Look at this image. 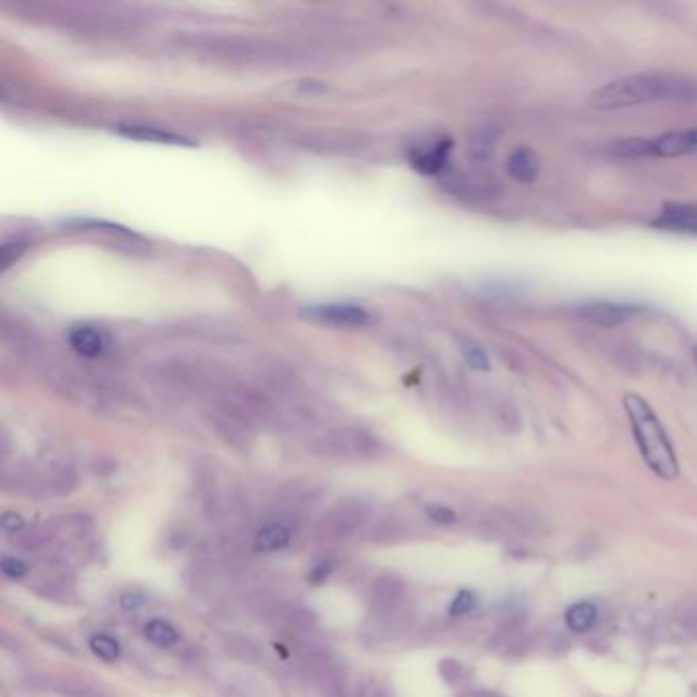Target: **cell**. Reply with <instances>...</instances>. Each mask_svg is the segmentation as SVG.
Listing matches in <instances>:
<instances>
[{"label":"cell","mask_w":697,"mask_h":697,"mask_svg":"<svg viewBox=\"0 0 697 697\" xmlns=\"http://www.w3.org/2000/svg\"><path fill=\"white\" fill-rule=\"evenodd\" d=\"M368 514L370 509L364 501L342 499L328 511V516L319 520V524L315 526V536L323 542L344 540L364 526Z\"/></svg>","instance_id":"obj_5"},{"label":"cell","mask_w":697,"mask_h":697,"mask_svg":"<svg viewBox=\"0 0 697 697\" xmlns=\"http://www.w3.org/2000/svg\"><path fill=\"white\" fill-rule=\"evenodd\" d=\"M452 146L454 144H452L450 137L434 139V142L413 148L409 152V162L417 172H422V174H428V176L440 174L448 164Z\"/></svg>","instance_id":"obj_9"},{"label":"cell","mask_w":697,"mask_h":697,"mask_svg":"<svg viewBox=\"0 0 697 697\" xmlns=\"http://www.w3.org/2000/svg\"><path fill=\"white\" fill-rule=\"evenodd\" d=\"M334 569H336V563L332 559H323V561L313 565V569L309 571L307 579H309L311 585H321V583H325L332 577Z\"/></svg>","instance_id":"obj_27"},{"label":"cell","mask_w":697,"mask_h":697,"mask_svg":"<svg viewBox=\"0 0 697 697\" xmlns=\"http://www.w3.org/2000/svg\"><path fill=\"white\" fill-rule=\"evenodd\" d=\"M0 569H3L5 577H9L13 581H21L29 573L27 563H23L19 559H13V556H7V559H3V565H0Z\"/></svg>","instance_id":"obj_31"},{"label":"cell","mask_w":697,"mask_h":697,"mask_svg":"<svg viewBox=\"0 0 697 697\" xmlns=\"http://www.w3.org/2000/svg\"><path fill=\"white\" fill-rule=\"evenodd\" d=\"M90 469L97 477H111L117 473V460L107 458V456H99V458L92 460Z\"/></svg>","instance_id":"obj_33"},{"label":"cell","mask_w":697,"mask_h":697,"mask_svg":"<svg viewBox=\"0 0 697 697\" xmlns=\"http://www.w3.org/2000/svg\"><path fill=\"white\" fill-rule=\"evenodd\" d=\"M56 524H37L31 528H25L23 532H19L13 540V544L23 550V552H33L39 548L48 546L54 538H56Z\"/></svg>","instance_id":"obj_17"},{"label":"cell","mask_w":697,"mask_h":697,"mask_svg":"<svg viewBox=\"0 0 697 697\" xmlns=\"http://www.w3.org/2000/svg\"><path fill=\"white\" fill-rule=\"evenodd\" d=\"M373 697H393L389 691H385V689H377L375 693H373Z\"/></svg>","instance_id":"obj_36"},{"label":"cell","mask_w":697,"mask_h":697,"mask_svg":"<svg viewBox=\"0 0 697 697\" xmlns=\"http://www.w3.org/2000/svg\"><path fill=\"white\" fill-rule=\"evenodd\" d=\"M70 346L78 356L84 358H99L105 352L107 340L101 330L92 325H76L70 332Z\"/></svg>","instance_id":"obj_14"},{"label":"cell","mask_w":697,"mask_h":697,"mask_svg":"<svg viewBox=\"0 0 697 697\" xmlns=\"http://www.w3.org/2000/svg\"><path fill=\"white\" fill-rule=\"evenodd\" d=\"M693 105L697 103V78L683 72L650 70L622 76L591 92L589 105L601 111L640 105Z\"/></svg>","instance_id":"obj_1"},{"label":"cell","mask_w":697,"mask_h":697,"mask_svg":"<svg viewBox=\"0 0 697 697\" xmlns=\"http://www.w3.org/2000/svg\"><path fill=\"white\" fill-rule=\"evenodd\" d=\"M144 601H146V597H142V595H135V593H123V597H121V606H123L125 610H135V608L142 606Z\"/></svg>","instance_id":"obj_35"},{"label":"cell","mask_w":697,"mask_h":697,"mask_svg":"<svg viewBox=\"0 0 697 697\" xmlns=\"http://www.w3.org/2000/svg\"><path fill=\"white\" fill-rule=\"evenodd\" d=\"M381 450V440L360 428H338L309 444V452L321 458H375Z\"/></svg>","instance_id":"obj_4"},{"label":"cell","mask_w":697,"mask_h":697,"mask_svg":"<svg viewBox=\"0 0 697 697\" xmlns=\"http://www.w3.org/2000/svg\"><path fill=\"white\" fill-rule=\"evenodd\" d=\"M0 526H3V530L7 534L17 536L19 532L25 530V520H23L21 514H15V511H7V514L0 518Z\"/></svg>","instance_id":"obj_34"},{"label":"cell","mask_w":697,"mask_h":697,"mask_svg":"<svg viewBox=\"0 0 697 697\" xmlns=\"http://www.w3.org/2000/svg\"><path fill=\"white\" fill-rule=\"evenodd\" d=\"M612 154L618 158H681L697 154V127L689 129H677L663 133L653 139L642 137H630L620 139L618 144L612 146Z\"/></svg>","instance_id":"obj_3"},{"label":"cell","mask_w":697,"mask_h":697,"mask_svg":"<svg viewBox=\"0 0 697 697\" xmlns=\"http://www.w3.org/2000/svg\"><path fill=\"white\" fill-rule=\"evenodd\" d=\"M144 634H146V638H148L152 644L162 646V648H170V646H174V644L178 642V632H176V628H174L170 622L160 620V618L150 620V622L146 624V628H144Z\"/></svg>","instance_id":"obj_21"},{"label":"cell","mask_w":697,"mask_h":697,"mask_svg":"<svg viewBox=\"0 0 697 697\" xmlns=\"http://www.w3.org/2000/svg\"><path fill=\"white\" fill-rule=\"evenodd\" d=\"M274 622L281 624L289 630H309L315 624V616L311 610L303 606H285L281 610H276Z\"/></svg>","instance_id":"obj_19"},{"label":"cell","mask_w":697,"mask_h":697,"mask_svg":"<svg viewBox=\"0 0 697 697\" xmlns=\"http://www.w3.org/2000/svg\"><path fill=\"white\" fill-rule=\"evenodd\" d=\"M307 315L315 321L338 325V328H362L370 321L368 313L362 307L354 305H321L307 309Z\"/></svg>","instance_id":"obj_10"},{"label":"cell","mask_w":697,"mask_h":697,"mask_svg":"<svg viewBox=\"0 0 697 697\" xmlns=\"http://www.w3.org/2000/svg\"><path fill=\"white\" fill-rule=\"evenodd\" d=\"M458 348H460V354H462L464 362H467L471 368L479 370V373H487V370L491 368V362H489L487 352H485L483 346H479L475 340L464 338V340H460Z\"/></svg>","instance_id":"obj_22"},{"label":"cell","mask_w":697,"mask_h":697,"mask_svg":"<svg viewBox=\"0 0 697 697\" xmlns=\"http://www.w3.org/2000/svg\"><path fill=\"white\" fill-rule=\"evenodd\" d=\"M475 608V595L469 593V591H460L454 601L450 603V614L452 616H464V614H469L473 612Z\"/></svg>","instance_id":"obj_30"},{"label":"cell","mask_w":697,"mask_h":697,"mask_svg":"<svg viewBox=\"0 0 697 697\" xmlns=\"http://www.w3.org/2000/svg\"><path fill=\"white\" fill-rule=\"evenodd\" d=\"M52 689L54 691H58L60 695H64V697H92V695H95V693H92V689L90 687H86V685H80V683H74V681H56L54 685H52Z\"/></svg>","instance_id":"obj_28"},{"label":"cell","mask_w":697,"mask_h":697,"mask_svg":"<svg viewBox=\"0 0 697 697\" xmlns=\"http://www.w3.org/2000/svg\"><path fill=\"white\" fill-rule=\"evenodd\" d=\"M565 622L573 632H589L597 622V608L589 601H579L567 610Z\"/></svg>","instance_id":"obj_18"},{"label":"cell","mask_w":697,"mask_h":697,"mask_svg":"<svg viewBox=\"0 0 697 697\" xmlns=\"http://www.w3.org/2000/svg\"><path fill=\"white\" fill-rule=\"evenodd\" d=\"M48 469V479L52 485L54 497H68L78 489V473L66 462H50L45 464Z\"/></svg>","instance_id":"obj_16"},{"label":"cell","mask_w":697,"mask_h":697,"mask_svg":"<svg viewBox=\"0 0 697 697\" xmlns=\"http://www.w3.org/2000/svg\"><path fill=\"white\" fill-rule=\"evenodd\" d=\"M291 90L295 99H317L328 92V88L321 86L319 82H297Z\"/></svg>","instance_id":"obj_29"},{"label":"cell","mask_w":697,"mask_h":697,"mask_svg":"<svg viewBox=\"0 0 697 697\" xmlns=\"http://www.w3.org/2000/svg\"><path fill=\"white\" fill-rule=\"evenodd\" d=\"M426 516H428L432 522L440 524V526H450V524H456V522H458V514H456V511H454L452 507L440 505V503L428 505V507H426Z\"/></svg>","instance_id":"obj_24"},{"label":"cell","mask_w":697,"mask_h":697,"mask_svg":"<svg viewBox=\"0 0 697 697\" xmlns=\"http://www.w3.org/2000/svg\"><path fill=\"white\" fill-rule=\"evenodd\" d=\"M438 671H440L442 679H444L446 683H450V685H454V683H458V681L462 679V665H460L458 661H454V659H444V661H440Z\"/></svg>","instance_id":"obj_32"},{"label":"cell","mask_w":697,"mask_h":697,"mask_svg":"<svg viewBox=\"0 0 697 697\" xmlns=\"http://www.w3.org/2000/svg\"><path fill=\"white\" fill-rule=\"evenodd\" d=\"M675 620L685 634L697 640V595H687L677 603Z\"/></svg>","instance_id":"obj_20"},{"label":"cell","mask_w":697,"mask_h":697,"mask_svg":"<svg viewBox=\"0 0 697 697\" xmlns=\"http://www.w3.org/2000/svg\"><path fill=\"white\" fill-rule=\"evenodd\" d=\"M693 358H695V364H697V348L693 350Z\"/></svg>","instance_id":"obj_37"},{"label":"cell","mask_w":697,"mask_h":697,"mask_svg":"<svg viewBox=\"0 0 697 697\" xmlns=\"http://www.w3.org/2000/svg\"><path fill=\"white\" fill-rule=\"evenodd\" d=\"M622 405L628 415L634 442L642 460L646 462V467L665 481L677 479L679 460L657 411L638 393H626Z\"/></svg>","instance_id":"obj_2"},{"label":"cell","mask_w":697,"mask_h":697,"mask_svg":"<svg viewBox=\"0 0 697 697\" xmlns=\"http://www.w3.org/2000/svg\"><path fill=\"white\" fill-rule=\"evenodd\" d=\"M293 526L287 520H274L256 532L254 546L260 552H278L291 544Z\"/></svg>","instance_id":"obj_13"},{"label":"cell","mask_w":697,"mask_h":697,"mask_svg":"<svg viewBox=\"0 0 697 697\" xmlns=\"http://www.w3.org/2000/svg\"><path fill=\"white\" fill-rule=\"evenodd\" d=\"M650 225L667 234L697 238V203H665Z\"/></svg>","instance_id":"obj_8"},{"label":"cell","mask_w":697,"mask_h":697,"mask_svg":"<svg viewBox=\"0 0 697 697\" xmlns=\"http://www.w3.org/2000/svg\"><path fill=\"white\" fill-rule=\"evenodd\" d=\"M88 646L92 653H95L99 659L107 661V663H113L119 659L121 655V646L119 642L109 636V634H92L90 640H88Z\"/></svg>","instance_id":"obj_23"},{"label":"cell","mask_w":697,"mask_h":697,"mask_svg":"<svg viewBox=\"0 0 697 697\" xmlns=\"http://www.w3.org/2000/svg\"><path fill=\"white\" fill-rule=\"evenodd\" d=\"M399 536H401V528L395 522H381L379 526L370 530L368 538L379 544H389V542H395Z\"/></svg>","instance_id":"obj_26"},{"label":"cell","mask_w":697,"mask_h":697,"mask_svg":"<svg viewBox=\"0 0 697 697\" xmlns=\"http://www.w3.org/2000/svg\"><path fill=\"white\" fill-rule=\"evenodd\" d=\"M119 133L137 142H152V144H164V146H193L191 139L176 135L174 131L166 129H156V127H139V125H129V127H119Z\"/></svg>","instance_id":"obj_15"},{"label":"cell","mask_w":697,"mask_h":697,"mask_svg":"<svg viewBox=\"0 0 697 697\" xmlns=\"http://www.w3.org/2000/svg\"><path fill=\"white\" fill-rule=\"evenodd\" d=\"M407 595V583L395 573H381L368 587V603L377 614H393Z\"/></svg>","instance_id":"obj_7"},{"label":"cell","mask_w":697,"mask_h":697,"mask_svg":"<svg viewBox=\"0 0 697 697\" xmlns=\"http://www.w3.org/2000/svg\"><path fill=\"white\" fill-rule=\"evenodd\" d=\"M505 170L509 178H514L520 184H532L538 180L540 170H542V160L536 150L528 146H518L516 150H511L505 162Z\"/></svg>","instance_id":"obj_12"},{"label":"cell","mask_w":697,"mask_h":697,"mask_svg":"<svg viewBox=\"0 0 697 697\" xmlns=\"http://www.w3.org/2000/svg\"><path fill=\"white\" fill-rule=\"evenodd\" d=\"M493 146H495V135H489L487 131H481L473 137L471 144V154L477 160H487L493 154Z\"/></svg>","instance_id":"obj_25"},{"label":"cell","mask_w":697,"mask_h":697,"mask_svg":"<svg viewBox=\"0 0 697 697\" xmlns=\"http://www.w3.org/2000/svg\"><path fill=\"white\" fill-rule=\"evenodd\" d=\"M195 489L201 501V509L205 511L207 518L219 516L221 511V491H219V479L211 464H195Z\"/></svg>","instance_id":"obj_11"},{"label":"cell","mask_w":697,"mask_h":697,"mask_svg":"<svg viewBox=\"0 0 697 697\" xmlns=\"http://www.w3.org/2000/svg\"><path fill=\"white\" fill-rule=\"evenodd\" d=\"M644 309L632 303H614V301H591L577 309V317L599 328H618L628 321L640 317Z\"/></svg>","instance_id":"obj_6"}]
</instances>
